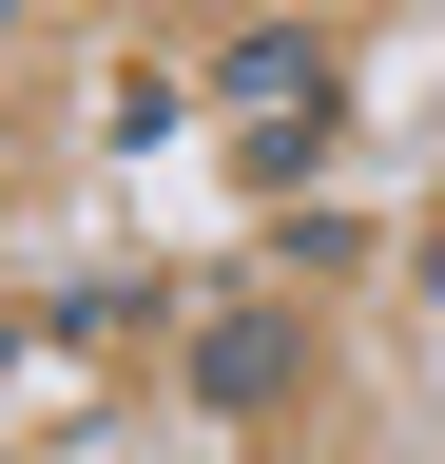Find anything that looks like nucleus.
Instances as JSON below:
<instances>
[{
    "label": "nucleus",
    "mask_w": 445,
    "mask_h": 464,
    "mask_svg": "<svg viewBox=\"0 0 445 464\" xmlns=\"http://www.w3.org/2000/svg\"><path fill=\"white\" fill-rule=\"evenodd\" d=\"M194 387H213V406H271V387H291V329H271V310H233V329L194 348Z\"/></svg>",
    "instance_id": "f257e3e1"
}]
</instances>
